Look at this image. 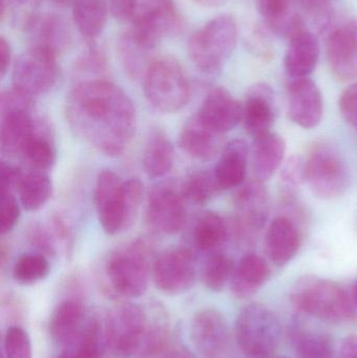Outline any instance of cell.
<instances>
[{
	"mask_svg": "<svg viewBox=\"0 0 357 358\" xmlns=\"http://www.w3.org/2000/svg\"><path fill=\"white\" fill-rule=\"evenodd\" d=\"M65 117L79 140L109 157L125 152L138 126V113L130 96L106 79L75 84L66 96Z\"/></svg>",
	"mask_w": 357,
	"mask_h": 358,
	"instance_id": "cell-1",
	"label": "cell"
},
{
	"mask_svg": "<svg viewBox=\"0 0 357 358\" xmlns=\"http://www.w3.org/2000/svg\"><path fill=\"white\" fill-rule=\"evenodd\" d=\"M111 355L119 358H149L165 348L169 327L163 313H149L140 305L125 303L107 315Z\"/></svg>",
	"mask_w": 357,
	"mask_h": 358,
	"instance_id": "cell-2",
	"label": "cell"
},
{
	"mask_svg": "<svg viewBox=\"0 0 357 358\" xmlns=\"http://www.w3.org/2000/svg\"><path fill=\"white\" fill-rule=\"evenodd\" d=\"M291 301L298 310L326 323H346L354 317V300L330 280L301 278L291 289Z\"/></svg>",
	"mask_w": 357,
	"mask_h": 358,
	"instance_id": "cell-3",
	"label": "cell"
},
{
	"mask_svg": "<svg viewBox=\"0 0 357 358\" xmlns=\"http://www.w3.org/2000/svg\"><path fill=\"white\" fill-rule=\"evenodd\" d=\"M237 39L236 19L230 14L219 15L191 36L189 57L199 71L207 75H216L222 71L234 52Z\"/></svg>",
	"mask_w": 357,
	"mask_h": 358,
	"instance_id": "cell-4",
	"label": "cell"
},
{
	"mask_svg": "<svg viewBox=\"0 0 357 358\" xmlns=\"http://www.w3.org/2000/svg\"><path fill=\"white\" fill-rule=\"evenodd\" d=\"M149 104L163 113L182 110L191 96L190 83L182 64L173 57H157L143 78Z\"/></svg>",
	"mask_w": 357,
	"mask_h": 358,
	"instance_id": "cell-5",
	"label": "cell"
},
{
	"mask_svg": "<svg viewBox=\"0 0 357 358\" xmlns=\"http://www.w3.org/2000/svg\"><path fill=\"white\" fill-rule=\"evenodd\" d=\"M148 244L136 239L111 252L106 262L107 279L115 294L138 299L146 294L150 280Z\"/></svg>",
	"mask_w": 357,
	"mask_h": 358,
	"instance_id": "cell-6",
	"label": "cell"
},
{
	"mask_svg": "<svg viewBox=\"0 0 357 358\" xmlns=\"http://www.w3.org/2000/svg\"><path fill=\"white\" fill-rule=\"evenodd\" d=\"M281 324L265 305L253 303L239 313L235 325L237 344L249 358H270L281 340Z\"/></svg>",
	"mask_w": 357,
	"mask_h": 358,
	"instance_id": "cell-7",
	"label": "cell"
},
{
	"mask_svg": "<svg viewBox=\"0 0 357 358\" xmlns=\"http://www.w3.org/2000/svg\"><path fill=\"white\" fill-rule=\"evenodd\" d=\"M35 99L14 87L3 90L0 98V146L3 155L16 157L22 155L23 149L39 125L33 117Z\"/></svg>",
	"mask_w": 357,
	"mask_h": 358,
	"instance_id": "cell-8",
	"label": "cell"
},
{
	"mask_svg": "<svg viewBox=\"0 0 357 358\" xmlns=\"http://www.w3.org/2000/svg\"><path fill=\"white\" fill-rule=\"evenodd\" d=\"M306 182L321 199L343 195L350 185V171L343 155L327 143H316L306 159Z\"/></svg>",
	"mask_w": 357,
	"mask_h": 358,
	"instance_id": "cell-9",
	"label": "cell"
},
{
	"mask_svg": "<svg viewBox=\"0 0 357 358\" xmlns=\"http://www.w3.org/2000/svg\"><path fill=\"white\" fill-rule=\"evenodd\" d=\"M58 57L39 48H29L15 61L13 87L33 99L48 94L58 82Z\"/></svg>",
	"mask_w": 357,
	"mask_h": 358,
	"instance_id": "cell-10",
	"label": "cell"
},
{
	"mask_svg": "<svg viewBox=\"0 0 357 358\" xmlns=\"http://www.w3.org/2000/svg\"><path fill=\"white\" fill-rule=\"evenodd\" d=\"M152 278L163 294L177 296L189 292L197 279L194 255L184 248L165 250L153 263Z\"/></svg>",
	"mask_w": 357,
	"mask_h": 358,
	"instance_id": "cell-11",
	"label": "cell"
},
{
	"mask_svg": "<svg viewBox=\"0 0 357 358\" xmlns=\"http://www.w3.org/2000/svg\"><path fill=\"white\" fill-rule=\"evenodd\" d=\"M187 217L186 201L173 185L161 183L149 192L146 220L154 233L175 235L184 229Z\"/></svg>",
	"mask_w": 357,
	"mask_h": 358,
	"instance_id": "cell-12",
	"label": "cell"
},
{
	"mask_svg": "<svg viewBox=\"0 0 357 358\" xmlns=\"http://www.w3.org/2000/svg\"><path fill=\"white\" fill-rule=\"evenodd\" d=\"M124 182L111 170H103L96 178L94 187L96 215L103 231L109 236L127 231Z\"/></svg>",
	"mask_w": 357,
	"mask_h": 358,
	"instance_id": "cell-13",
	"label": "cell"
},
{
	"mask_svg": "<svg viewBox=\"0 0 357 358\" xmlns=\"http://www.w3.org/2000/svg\"><path fill=\"white\" fill-rule=\"evenodd\" d=\"M131 27L159 43L163 38L180 34L184 20L173 0H140Z\"/></svg>",
	"mask_w": 357,
	"mask_h": 358,
	"instance_id": "cell-14",
	"label": "cell"
},
{
	"mask_svg": "<svg viewBox=\"0 0 357 358\" xmlns=\"http://www.w3.org/2000/svg\"><path fill=\"white\" fill-rule=\"evenodd\" d=\"M327 61L335 79L341 82L357 80V19L335 27L327 41Z\"/></svg>",
	"mask_w": 357,
	"mask_h": 358,
	"instance_id": "cell-15",
	"label": "cell"
},
{
	"mask_svg": "<svg viewBox=\"0 0 357 358\" xmlns=\"http://www.w3.org/2000/svg\"><path fill=\"white\" fill-rule=\"evenodd\" d=\"M236 221L247 235L261 231L270 217V198L264 181L259 179L243 182L234 196Z\"/></svg>",
	"mask_w": 357,
	"mask_h": 358,
	"instance_id": "cell-16",
	"label": "cell"
},
{
	"mask_svg": "<svg viewBox=\"0 0 357 358\" xmlns=\"http://www.w3.org/2000/svg\"><path fill=\"white\" fill-rule=\"evenodd\" d=\"M322 92L309 78L293 79L287 86V113L291 122L304 129H312L322 121Z\"/></svg>",
	"mask_w": 357,
	"mask_h": 358,
	"instance_id": "cell-17",
	"label": "cell"
},
{
	"mask_svg": "<svg viewBox=\"0 0 357 358\" xmlns=\"http://www.w3.org/2000/svg\"><path fill=\"white\" fill-rule=\"evenodd\" d=\"M191 338L199 353L205 358H216L226 351L228 344V327L226 317L216 310L207 308L193 317Z\"/></svg>",
	"mask_w": 357,
	"mask_h": 358,
	"instance_id": "cell-18",
	"label": "cell"
},
{
	"mask_svg": "<svg viewBox=\"0 0 357 358\" xmlns=\"http://www.w3.org/2000/svg\"><path fill=\"white\" fill-rule=\"evenodd\" d=\"M24 31L29 48L46 50L57 57L71 46L73 40L71 25L57 13H39Z\"/></svg>",
	"mask_w": 357,
	"mask_h": 358,
	"instance_id": "cell-19",
	"label": "cell"
},
{
	"mask_svg": "<svg viewBox=\"0 0 357 358\" xmlns=\"http://www.w3.org/2000/svg\"><path fill=\"white\" fill-rule=\"evenodd\" d=\"M277 119L276 96L266 83H257L247 90L243 103L242 123L254 138L270 134Z\"/></svg>",
	"mask_w": 357,
	"mask_h": 358,
	"instance_id": "cell-20",
	"label": "cell"
},
{
	"mask_svg": "<svg viewBox=\"0 0 357 358\" xmlns=\"http://www.w3.org/2000/svg\"><path fill=\"white\" fill-rule=\"evenodd\" d=\"M108 352L107 315L88 313L81 329L62 347L57 358H106Z\"/></svg>",
	"mask_w": 357,
	"mask_h": 358,
	"instance_id": "cell-21",
	"label": "cell"
},
{
	"mask_svg": "<svg viewBox=\"0 0 357 358\" xmlns=\"http://www.w3.org/2000/svg\"><path fill=\"white\" fill-rule=\"evenodd\" d=\"M197 115L210 129L224 136L242 122L243 105L226 88L215 87L210 90Z\"/></svg>",
	"mask_w": 357,
	"mask_h": 358,
	"instance_id": "cell-22",
	"label": "cell"
},
{
	"mask_svg": "<svg viewBox=\"0 0 357 358\" xmlns=\"http://www.w3.org/2000/svg\"><path fill=\"white\" fill-rule=\"evenodd\" d=\"M303 227L284 215L275 218L265 235V252L272 264H289L299 252L303 241Z\"/></svg>",
	"mask_w": 357,
	"mask_h": 358,
	"instance_id": "cell-23",
	"label": "cell"
},
{
	"mask_svg": "<svg viewBox=\"0 0 357 358\" xmlns=\"http://www.w3.org/2000/svg\"><path fill=\"white\" fill-rule=\"evenodd\" d=\"M157 44L132 27L119 36L117 57L128 77L136 80L144 78L151 63L157 58L155 56Z\"/></svg>",
	"mask_w": 357,
	"mask_h": 358,
	"instance_id": "cell-24",
	"label": "cell"
},
{
	"mask_svg": "<svg viewBox=\"0 0 357 358\" xmlns=\"http://www.w3.org/2000/svg\"><path fill=\"white\" fill-rule=\"evenodd\" d=\"M180 149L197 161L209 162L215 159L224 150V134L210 129L199 119L198 115L187 120L180 130Z\"/></svg>",
	"mask_w": 357,
	"mask_h": 358,
	"instance_id": "cell-25",
	"label": "cell"
},
{
	"mask_svg": "<svg viewBox=\"0 0 357 358\" xmlns=\"http://www.w3.org/2000/svg\"><path fill=\"white\" fill-rule=\"evenodd\" d=\"M320 59V42L316 34L301 29L289 39L284 67L291 79L308 78L316 69Z\"/></svg>",
	"mask_w": 357,
	"mask_h": 358,
	"instance_id": "cell-26",
	"label": "cell"
},
{
	"mask_svg": "<svg viewBox=\"0 0 357 358\" xmlns=\"http://www.w3.org/2000/svg\"><path fill=\"white\" fill-rule=\"evenodd\" d=\"M268 263L257 254H247L235 265L231 279V292L238 300H247L257 294L270 279Z\"/></svg>",
	"mask_w": 357,
	"mask_h": 358,
	"instance_id": "cell-27",
	"label": "cell"
},
{
	"mask_svg": "<svg viewBox=\"0 0 357 358\" xmlns=\"http://www.w3.org/2000/svg\"><path fill=\"white\" fill-rule=\"evenodd\" d=\"M297 3L298 0H256V6L268 29L289 40L305 29L303 19L296 10Z\"/></svg>",
	"mask_w": 357,
	"mask_h": 358,
	"instance_id": "cell-28",
	"label": "cell"
},
{
	"mask_svg": "<svg viewBox=\"0 0 357 358\" xmlns=\"http://www.w3.org/2000/svg\"><path fill=\"white\" fill-rule=\"evenodd\" d=\"M83 302L78 298H67L59 302L52 310L48 332L54 344L63 347L81 329L87 319Z\"/></svg>",
	"mask_w": 357,
	"mask_h": 358,
	"instance_id": "cell-29",
	"label": "cell"
},
{
	"mask_svg": "<svg viewBox=\"0 0 357 358\" xmlns=\"http://www.w3.org/2000/svg\"><path fill=\"white\" fill-rule=\"evenodd\" d=\"M249 146L243 140H233L224 146L213 172L220 189L240 187L247 176Z\"/></svg>",
	"mask_w": 357,
	"mask_h": 358,
	"instance_id": "cell-30",
	"label": "cell"
},
{
	"mask_svg": "<svg viewBox=\"0 0 357 358\" xmlns=\"http://www.w3.org/2000/svg\"><path fill=\"white\" fill-rule=\"evenodd\" d=\"M175 150L167 132L161 127L149 130L143 155V167L150 178H165L174 165Z\"/></svg>",
	"mask_w": 357,
	"mask_h": 358,
	"instance_id": "cell-31",
	"label": "cell"
},
{
	"mask_svg": "<svg viewBox=\"0 0 357 358\" xmlns=\"http://www.w3.org/2000/svg\"><path fill=\"white\" fill-rule=\"evenodd\" d=\"M285 152L286 144L284 138L279 134L270 132L265 136L254 138L252 161L256 178L261 181L272 178L282 166Z\"/></svg>",
	"mask_w": 357,
	"mask_h": 358,
	"instance_id": "cell-32",
	"label": "cell"
},
{
	"mask_svg": "<svg viewBox=\"0 0 357 358\" xmlns=\"http://www.w3.org/2000/svg\"><path fill=\"white\" fill-rule=\"evenodd\" d=\"M289 338L296 358H335L331 336L320 330L305 327L301 322L291 325Z\"/></svg>",
	"mask_w": 357,
	"mask_h": 358,
	"instance_id": "cell-33",
	"label": "cell"
},
{
	"mask_svg": "<svg viewBox=\"0 0 357 358\" xmlns=\"http://www.w3.org/2000/svg\"><path fill=\"white\" fill-rule=\"evenodd\" d=\"M73 18L78 31L94 42L102 34L108 18V0H73Z\"/></svg>",
	"mask_w": 357,
	"mask_h": 358,
	"instance_id": "cell-34",
	"label": "cell"
},
{
	"mask_svg": "<svg viewBox=\"0 0 357 358\" xmlns=\"http://www.w3.org/2000/svg\"><path fill=\"white\" fill-rule=\"evenodd\" d=\"M230 227L221 215L212 210L203 213L193 227L192 239L201 252H213L228 239Z\"/></svg>",
	"mask_w": 357,
	"mask_h": 358,
	"instance_id": "cell-35",
	"label": "cell"
},
{
	"mask_svg": "<svg viewBox=\"0 0 357 358\" xmlns=\"http://www.w3.org/2000/svg\"><path fill=\"white\" fill-rule=\"evenodd\" d=\"M17 191L23 210L35 212L43 208L52 197V179L46 172L34 170L31 173L23 176Z\"/></svg>",
	"mask_w": 357,
	"mask_h": 358,
	"instance_id": "cell-36",
	"label": "cell"
},
{
	"mask_svg": "<svg viewBox=\"0 0 357 358\" xmlns=\"http://www.w3.org/2000/svg\"><path fill=\"white\" fill-rule=\"evenodd\" d=\"M48 257L40 252H25L19 256L13 266V279L19 285L29 286L43 281L50 275Z\"/></svg>",
	"mask_w": 357,
	"mask_h": 358,
	"instance_id": "cell-37",
	"label": "cell"
},
{
	"mask_svg": "<svg viewBox=\"0 0 357 358\" xmlns=\"http://www.w3.org/2000/svg\"><path fill=\"white\" fill-rule=\"evenodd\" d=\"M220 191L221 189L216 181L214 172L199 170L184 179L180 193L184 201L194 206H205Z\"/></svg>",
	"mask_w": 357,
	"mask_h": 358,
	"instance_id": "cell-38",
	"label": "cell"
},
{
	"mask_svg": "<svg viewBox=\"0 0 357 358\" xmlns=\"http://www.w3.org/2000/svg\"><path fill=\"white\" fill-rule=\"evenodd\" d=\"M40 128L39 126L37 132L25 145L21 155L35 171L46 172L56 164L57 151L50 138Z\"/></svg>",
	"mask_w": 357,
	"mask_h": 358,
	"instance_id": "cell-39",
	"label": "cell"
},
{
	"mask_svg": "<svg viewBox=\"0 0 357 358\" xmlns=\"http://www.w3.org/2000/svg\"><path fill=\"white\" fill-rule=\"evenodd\" d=\"M234 268V262L231 257L224 252H214L203 265L201 273L203 284L212 292H221L226 284L230 283Z\"/></svg>",
	"mask_w": 357,
	"mask_h": 358,
	"instance_id": "cell-40",
	"label": "cell"
},
{
	"mask_svg": "<svg viewBox=\"0 0 357 358\" xmlns=\"http://www.w3.org/2000/svg\"><path fill=\"white\" fill-rule=\"evenodd\" d=\"M40 0H1L2 19L10 27L22 29L39 14Z\"/></svg>",
	"mask_w": 357,
	"mask_h": 358,
	"instance_id": "cell-41",
	"label": "cell"
},
{
	"mask_svg": "<svg viewBox=\"0 0 357 358\" xmlns=\"http://www.w3.org/2000/svg\"><path fill=\"white\" fill-rule=\"evenodd\" d=\"M3 358H33L31 338L23 328L12 326L3 340Z\"/></svg>",
	"mask_w": 357,
	"mask_h": 358,
	"instance_id": "cell-42",
	"label": "cell"
},
{
	"mask_svg": "<svg viewBox=\"0 0 357 358\" xmlns=\"http://www.w3.org/2000/svg\"><path fill=\"white\" fill-rule=\"evenodd\" d=\"M75 71L86 75L101 76L107 71V59L105 52L96 44L89 42L85 52L75 62Z\"/></svg>",
	"mask_w": 357,
	"mask_h": 358,
	"instance_id": "cell-43",
	"label": "cell"
},
{
	"mask_svg": "<svg viewBox=\"0 0 357 358\" xmlns=\"http://www.w3.org/2000/svg\"><path fill=\"white\" fill-rule=\"evenodd\" d=\"M281 181L284 191L296 192L306 182V159L300 155L289 157L281 168Z\"/></svg>",
	"mask_w": 357,
	"mask_h": 358,
	"instance_id": "cell-44",
	"label": "cell"
},
{
	"mask_svg": "<svg viewBox=\"0 0 357 358\" xmlns=\"http://www.w3.org/2000/svg\"><path fill=\"white\" fill-rule=\"evenodd\" d=\"M125 189L126 227L129 229L136 222L144 199V183L138 178H129L124 182Z\"/></svg>",
	"mask_w": 357,
	"mask_h": 358,
	"instance_id": "cell-45",
	"label": "cell"
},
{
	"mask_svg": "<svg viewBox=\"0 0 357 358\" xmlns=\"http://www.w3.org/2000/svg\"><path fill=\"white\" fill-rule=\"evenodd\" d=\"M27 237L29 244L35 248L36 252H40L48 258L56 255L54 238L52 237L50 231L39 222L29 225L27 231Z\"/></svg>",
	"mask_w": 357,
	"mask_h": 358,
	"instance_id": "cell-46",
	"label": "cell"
},
{
	"mask_svg": "<svg viewBox=\"0 0 357 358\" xmlns=\"http://www.w3.org/2000/svg\"><path fill=\"white\" fill-rule=\"evenodd\" d=\"M21 204L17 201L14 194H1V236L8 235L16 227L21 215Z\"/></svg>",
	"mask_w": 357,
	"mask_h": 358,
	"instance_id": "cell-47",
	"label": "cell"
},
{
	"mask_svg": "<svg viewBox=\"0 0 357 358\" xmlns=\"http://www.w3.org/2000/svg\"><path fill=\"white\" fill-rule=\"evenodd\" d=\"M339 107L344 120L357 130V82L350 84L342 92Z\"/></svg>",
	"mask_w": 357,
	"mask_h": 358,
	"instance_id": "cell-48",
	"label": "cell"
},
{
	"mask_svg": "<svg viewBox=\"0 0 357 358\" xmlns=\"http://www.w3.org/2000/svg\"><path fill=\"white\" fill-rule=\"evenodd\" d=\"M335 0H298L300 6L309 13L316 17V22L318 27L321 29H325L329 25L328 8L333 4Z\"/></svg>",
	"mask_w": 357,
	"mask_h": 358,
	"instance_id": "cell-49",
	"label": "cell"
},
{
	"mask_svg": "<svg viewBox=\"0 0 357 358\" xmlns=\"http://www.w3.org/2000/svg\"><path fill=\"white\" fill-rule=\"evenodd\" d=\"M23 176L20 170L8 162L0 164V187L1 194H14L18 189L19 185L22 180Z\"/></svg>",
	"mask_w": 357,
	"mask_h": 358,
	"instance_id": "cell-50",
	"label": "cell"
},
{
	"mask_svg": "<svg viewBox=\"0 0 357 358\" xmlns=\"http://www.w3.org/2000/svg\"><path fill=\"white\" fill-rule=\"evenodd\" d=\"M140 0H108L111 15L119 21L132 20Z\"/></svg>",
	"mask_w": 357,
	"mask_h": 358,
	"instance_id": "cell-51",
	"label": "cell"
},
{
	"mask_svg": "<svg viewBox=\"0 0 357 358\" xmlns=\"http://www.w3.org/2000/svg\"><path fill=\"white\" fill-rule=\"evenodd\" d=\"M52 227H54V234L57 237L65 244V248H69L71 245V235L67 227L66 223L59 215H54L52 217Z\"/></svg>",
	"mask_w": 357,
	"mask_h": 358,
	"instance_id": "cell-52",
	"label": "cell"
},
{
	"mask_svg": "<svg viewBox=\"0 0 357 358\" xmlns=\"http://www.w3.org/2000/svg\"><path fill=\"white\" fill-rule=\"evenodd\" d=\"M12 62V50L10 43L4 37L0 38V73L4 77Z\"/></svg>",
	"mask_w": 357,
	"mask_h": 358,
	"instance_id": "cell-53",
	"label": "cell"
},
{
	"mask_svg": "<svg viewBox=\"0 0 357 358\" xmlns=\"http://www.w3.org/2000/svg\"><path fill=\"white\" fill-rule=\"evenodd\" d=\"M337 358H357V336H350L342 341Z\"/></svg>",
	"mask_w": 357,
	"mask_h": 358,
	"instance_id": "cell-54",
	"label": "cell"
},
{
	"mask_svg": "<svg viewBox=\"0 0 357 358\" xmlns=\"http://www.w3.org/2000/svg\"><path fill=\"white\" fill-rule=\"evenodd\" d=\"M163 358H193L190 352L182 348L171 349L168 351Z\"/></svg>",
	"mask_w": 357,
	"mask_h": 358,
	"instance_id": "cell-55",
	"label": "cell"
},
{
	"mask_svg": "<svg viewBox=\"0 0 357 358\" xmlns=\"http://www.w3.org/2000/svg\"><path fill=\"white\" fill-rule=\"evenodd\" d=\"M196 3L201 6H205V8H218V6H224L228 0H193Z\"/></svg>",
	"mask_w": 357,
	"mask_h": 358,
	"instance_id": "cell-56",
	"label": "cell"
},
{
	"mask_svg": "<svg viewBox=\"0 0 357 358\" xmlns=\"http://www.w3.org/2000/svg\"><path fill=\"white\" fill-rule=\"evenodd\" d=\"M50 1L54 2L57 6H66L73 4V0H50Z\"/></svg>",
	"mask_w": 357,
	"mask_h": 358,
	"instance_id": "cell-57",
	"label": "cell"
},
{
	"mask_svg": "<svg viewBox=\"0 0 357 358\" xmlns=\"http://www.w3.org/2000/svg\"><path fill=\"white\" fill-rule=\"evenodd\" d=\"M352 300H354V305L357 307V280L354 282V287H352Z\"/></svg>",
	"mask_w": 357,
	"mask_h": 358,
	"instance_id": "cell-58",
	"label": "cell"
},
{
	"mask_svg": "<svg viewBox=\"0 0 357 358\" xmlns=\"http://www.w3.org/2000/svg\"><path fill=\"white\" fill-rule=\"evenodd\" d=\"M270 358H289V357H284V355H281V357H270Z\"/></svg>",
	"mask_w": 357,
	"mask_h": 358,
	"instance_id": "cell-59",
	"label": "cell"
}]
</instances>
